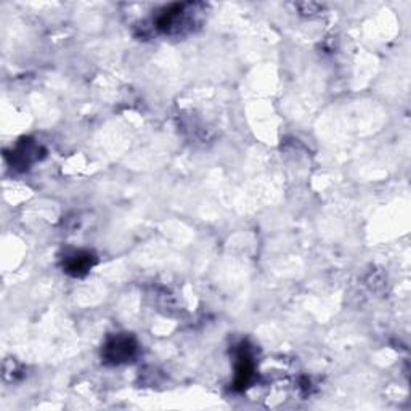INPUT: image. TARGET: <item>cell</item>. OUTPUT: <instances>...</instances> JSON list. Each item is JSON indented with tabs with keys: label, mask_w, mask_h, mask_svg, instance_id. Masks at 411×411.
<instances>
[{
	"label": "cell",
	"mask_w": 411,
	"mask_h": 411,
	"mask_svg": "<svg viewBox=\"0 0 411 411\" xmlns=\"http://www.w3.org/2000/svg\"><path fill=\"white\" fill-rule=\"evenodd\" d=\"M135 352H137V342L134 338L116 336L106 342L105 349H103V356L111 363H122V361L131 360Z\"/></svg>",
	"instance_id": "1"
},
{
	"label": "cell",
	"mask_w": 411,
	"mask_h": 411,
	"mask_svg": "<svg viewBox=\"0 0 411 411\" xmlns=\"http://www.w3.org/2000/svg\"><path fill=\"white\" fill-rule=\"evenodd\" d=\"M254 376V360L250 354V349L243 347L238 354V365H236V376H235V389L243 391L247 384L251 382Z\"/></svg>",
	"instance_id": "2"
},
{
	"label": "cell",
	"mask_w": 411,
	"mask_h": 411,
	"mask_svg": "<svg viewBox=\"0 0 411 411\" xmlns=\"http://www.w3.org/2000/svg\"><path fill=\"white\" fill-rule=\"evenodd\" d=\"M94 264L95 257L90 252L78 251L68 256L66 261H64V272L73 275V277H84L94 267Z\"/></svg>",
	"instance_id": "3"
}]
</instances>
